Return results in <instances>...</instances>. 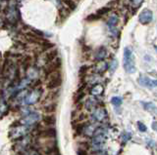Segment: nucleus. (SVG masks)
<instances>
[{"label":"nucleus","instance_id":"obj_22","mask_svg":"<svg viewBox=\"0 0 157 155\" xmlns=\"http://www.w3.org/2000/svg\"><path fill=\"white\" fill-rule=\"evenodd\" d=\"M63 3L65 4L66 8L68 7L70 10H72V11H74V10L76 9L77 5L76 3L74 2V0H63Z\"/></svg>","mask_w":157,"mask_h":155},{"label":"nucleus","instance_id":"obj_2","mask_svg":"<svg viewBox=\"0 0 157 155\" xmlns=\"http://www.w3.org/2000/svg\"><path fill=\"white\" fill-rule=\"evenodd\" d=\"M123 65L126 72L132 74L136 71V65H135V58L132 49L130 47H126L124 50V59H123Z\"/></svg>","mask_w":157,"mask_h":155},{"label":"nucleus","instance_id":"obj_9","mask_svg":"<svg viewBox=\"0 0 157 155\" xmlns=\"http://www.w3.org/2000/svg\"><path fill=\"white\" fill-rule=\"evenodd\" d=\"M31 138L28 137V136H25L24 138H22V139H20L17 140V143H16V150L20 151V153L24 152V151L29 149V147H31Z\"/></svg>","mask_w":157,"mask_h":155},{"label":"nucleus","instance_id":"obj_1","mask_svg":"<svg viewBox=\"0 0 157 155\" xmlns=\"http://www.w3.org/2000/svg\"><path fill=\"white\" fill-rule=\"evenodd\" d=\"M106 136H107V131L105 128H103L102 126H97L91 137L92 148L95 152L103 150V143H105Z\"/></svg>","mask_w":157,"mask_h":155},{"label":"nucleus","instance_id":"obj_6","mask_svg":"<svg viewBox=\"0 0 157 155\" xmlns=\"http://www.w3.org/2000/svg\"><path fill=\"white\" fill-rule=\"evenodd\" d=\"M41 116L38 112H35V111H32L31 113H29L28 115L24 116L20 121L21 125H25V126H29V127H32L33 125H35L36 123L41 120Z\"/></svg>","mask_w":157,"mask_h":155},{"label":"nucleus","instance_id":"obj_12","mask_svg":"<svg viewBox=\"0 0 157 155\" xmlns=\"http://www.w3.org/2000/svg\"><path fill=\"white\" fill-rule=\"evenodd\" d=\"M118 23H119L118 15H116V14L110 15V17L108 18V21H107V25L110 29V31H111L112 34H114V35H116L117 32H118L116 29V26H117V25H118Z\"/></svg>","mask_w":157,"mask_h":155},{"label":"nucleus","instance_id":"obj_8","mask_svg":"<svg viewBox=\"0 0 157 155\" xmlns=\"http://www.w3.org/2000/svg\"><path fill=\"white\" fill-rule=\"evenodd\" d=\"M61 82H62L61 75H60L58 70H55V71L49 73L48 83H47V86L49 88H57V87L60 86Z\"/></svg>","mask_w":157,"mask_h":155},{"label":"nucleus","instance_id":"obj_28","mask_svg":"<svg viewBox=\"0 0 157 155\" xmlns=\"http://www.w3.org/2000/svg\"><path fill=\"white\" fill-rule=\"evenodd\" d=\"M122 102H123V100H122V98H120V97H113L111 99V103L114 104V106H121Z\"/></svg>","mask_w":157,"mask_h":155},{"label":"nucleus","instance_id":"obj_30","mask_svg":"<svg viewBox=\"0 0 157 155\" xmlns=\"http://www.w3.org/2000/svg\"><path fill=\"white\" fill-rule=\"evenodd\" d=\"M98 19H100V17H98L96 14H91L86 18L88 21H95V20H98Z\"/></svg>","mask_w":157,"mask_h":155},{"label":"nucleus","instance_id":"obj_20","mask_svg":"<svg viewBox=\"0 0 157 155\" xmlns=\"http://www.w3.org/2000/svg\"><path fill=\"white\" fill-rule=\"evenodd\" d=\"M86 79H88L86 80V83L91 84V85H95V84H99L100 80H101V76H100L99 74L93 73V74H91V75H88Z\"/></svg>","mask_w":157,"mask_h":155},{"label":"nucleus","instance_id":"obj_31","mask_svg":"<svg viewBox=\"0 0 157 155\" xmlns=\"http://www.w3.org/2000/svg\"><path fill=\"white\" fill-rule=\"evenodd\" d=\"M138 125H139V129L141 132H145V131L147 130V129H146V126L143 123H142V122H139Z\"/></svg>","mask_w":157,"mask_h":155},{"label":"nucleus","instance_id":"obj_17","mask_svg":"<svg viewBox=\"0 0 157 155\" xmlns=\"http://www.w3.org/2000/svg\"><path fill=\"white\" fill-rule=\"evenodd\" d=\"M8 111V106L5 102V96L4 94H0V119L7 113Z\"/></svg>","mask_w":157,"mask_h":155},{"label":"nucleus","instance_id":"obj_10","mask_svg":"<svg viewBox=\"0 0 157 155\" xmlns=\"http://www.w3.org/2000/svg\"><path fill=\"white\" fill-rule=\"evenodd\" d=\"M97 128V125L95 123H88L85 124V125H81V130H80V134H83L86 137L91 138L92 134L94 132V130Z\"/></svg>","mask_w":157,"mask_h":155},{"label":"nucleus","instance_id":"obj_25","mask_svg":"<svg viewBox=\"0 0 157 155\" xmlns=\"http://www.w3.org/2000/svg\"><path fill=\"white\" fill-rule=\"evenodd\" d=\"M117 66H118V62H117V60L113 59L111 60V63H110V65H108V68L110 69V72H114Z\"/></svg>","mask_w":157,"mask_h":155},{"label":"nucleus","instance_id":"obj_29","mask_svg":"<svg viewBox=\"0 0 157 155\" xmlns=\"http://www.w3.org/2000/svg\"><path fill=\"white\" fill-rule=\"evenodd\" d=\"M59 15L62 17H64V19L65 18H67L69 15H70V10H68V8H66V7H64V8H61L60 9V11H59Z\"/></svg>","mask_w":157,"mask_h":155},{"label":"nucleus","instance_id":"obj_13","mask_svg":"<svg viewBox=\"0 0 157 155\" xmlns=\"http://www.w3.org/2000/svg\"><path fill=\"white\" fill-rule=\"evenodd\" d=\"M139 84L142 85L143 87H146V88H149V89H152V88H155L156 87V80H153L149 77L145 76V75H142L141 77L139 78Z\"/></svg>","mask_w":157,"mask_h":155},{"label":"nucleus","instance_id":"obj_19","mask_svg":"<svg viewBox=\"0 0 157 155\" xmlns=\"http://www.w3.org/2000/svg\"><path fill=\"white\" fill-rule=\"evenodd\" d=\"M97 106V100H96L94 98H89L86 100L85 103V108L86 110H89V111H92L95 107Z\"/></svg>","mask_w":157,"mask_h":155},{"label":"nucleus","instance_id":"obj_11","mask_svg":"<svg viewBox=\"0 0 157 155\" xmlns=\"http://www.w3.org/2000/svg\"><path fill=\"white\" fill-rule=\"evenodd\" d=\"M152 18H153L152 11H150L148 9H144L141 14H139V21L142 25H148V23L152 21Z\"/></svg>","mask_w":157,"mask_h":155},{"label":"nucleus","instance_id":"obj_16","mask_svg":"<svg viewBox=\"0 0 157 155\" xmlns=\"http://www.w3.org/2000/svg\"><path fill=\"white\" fill-rule=\"evenodd\" d=\"M107 55H108L107 49H106L105 47L101 46L95 51L94 59H95V60H97V62H101V60H104V59L107 57Z\"/></svg>","mask_w":157,"mask_h":155},{"label":"nucleus","instance_id":"obj_14","mask_svg":"<svg viewBox=\"0 0 157 155\" xmlns=\"http://www.w3.org/2000/svg\"><path fill=\"white\" fill-rule=\"evenodd\" d=\"M27 71V78H29L31 81H35V80H38L39 77V69L36 66L33 65H29L28 68L26 69Z\"/></svg>","mask_w":157,"mask_h":155},{"label":"nucleus","instance_id":"obj_33","mask_svg":"<svg viewBox=\"0 0 157 155\" xmlns=\"http://www.w3.org/2000/svg\"><path fill=\"white\" fill-rule=\"evenodd\" d=\"M115 1H120V0H115Z\"/></svg>","mask_w":157,"mask_h":155},{"label":"nucleus","instance_id":"obj_21","mask_svg":"<svg viewBox=\"0 0 157 155\" xmlns=\"http://www.w3.org/2000/svg\"><path fill=\"white\" fill-rule=\"evenodd\" d=\"M43 121H44V123L46 124V125H54L55 123V117L53 115H50V114H48V115H45L44 117H43Z\"/></svg>","mask_w":157,"mask_h":155},{"label":"nucleus","instance_id":"obj_5","mask_svg":"<svg viewBox=\"0 0 157 155\" xmlns=\"http://www.w3.org/2000/svg\"><path fill=\"white\" fill-rule=\"evenodd\" d=\"M5 15H6L7 21L10 23H12V25H14V23H16L19 21L20 14L16 8V5L14 4V2H11L7 6V9H6V11H5Z\"/></svg>","mask_w":157,"mask_h":155},{"label":"nucleus","instance_id":"obj_23","mask_svg":"<svg viewBox=\"0 0 157 155\" xmlns=\"http://www.w3.org/2000/svg\"><path fill=\"white\" fill-rule=\"evenodd\" d=\"M131 1V4L133 6V11H136V9H139V7H141V5L142 4L143 0H130Z\"/></svg>","mask_w":157,"mask_h":155},{"label":"nucleus","instance_id":"obj_32","mask_svg":"<svg viewBox=\"0 0 157 155\" xmlns=\"http://www.w3.org/2000/svg\"><path fill=\"white\" fill-rule=\"evenodd\" d=\"M152 129L153 130H156V122H155V121L152 123Z\"/></svg>","mask_w":157,"mask_h":155},{"label":"nucleus","instance_id":"obj_26","mask_svg":"<svg viewBox=\"0 0 157 155\" xmlns=\"http://www.w3.org/2000/svg\"><path fill=\"white\" fill-rule=\"evenodd\" d=\"M142 106L144 107V109L147 111H154L155 110V106L152 103H142Z\"/></svg>","mask_w":157,"mask_h":155},{"label":"nucleus","instance_id":"obj_15","mask_svg":"<svg viewBox=\"0 0 157 155\" xmlns=\"http://www.w3.org/2000/svg\"><path fill=\"white\" fill-rule=\"evenodd\" d=\"M108 69V63L104 62V60H101V62H97L93 66V71L96 74H101L104 73L106 70Z\"/></svg>","mask_w":157,"mask_h":155},{"label":"nucleus","instance_id":"obj_4","mask_svg":"<svg viewBox=\"0 0 157 155\" xmlns=\"http://www.w3.org/2000/svg\"><path fill=\"white\" fill-rule=\"evenodd\" d=\"M32 130V127L25 126V125H20L13 127L9 132V136L12 140H20L22 138H24L25 136L29 134V131Z\"/></svg>","mask_w":157,"mask_h":155},{"label":"nucleus","instance_id":"obj_24","mask_svg":"<svg viewBox=\"0 0 157 155\" xmlns=\"http://www.w3.org/2000/svg\"><path fill=\"white\" fill-rule=\"evenodd\" d=\"M110 10H111V8H110V7H103L101 9H99L98 11L96 12V15L101 18L102 16H104V15L107 14V13H109Z\"/></svg>","mask_w":157,"mask_h":155},{"label":"nucleus","instance_id":"obj_3","mask_svg":"<svg viewBox=\"0 0 157 155\" xmlns=\"http://www.w3.org/2000/svg\"><path fill=\"white\" fill-rule=\"evenodd\" d=\"M41 94H42V90L41 88H38V87H36V88H33L32 91H29L28 95L26 96L24 100L22 102V104L26 106L35 104L39 100H41Z\"/></svg>","mask_w":157,"mask_h":155},{"label":"nucleus","instance_id":"obj_18","mask_svg":"<svg viewBox=\"0 0 157 155\" xmlns=\"http://www.w3.org/2000/svg\"><path fill=\"white\" fill-rule=\"evenodd\" d=\"M103 92H104V87L100 84H95V85H92V87L89 90V93L93 97H97V96H101Z\"/></svg>","mask_w":157,"mask_h":155},{"label":"nucleus","instance_id":"obj_7","mask_svg":"<svg viewBox=\"0 0 157 155\" xmlns=\"http://www.w3.org/2000/svg\"><path fill=\"white\" fill-rule=\"evenodd\" d=\"M91 118L94 123L95 122L96 123L102 122L103 120L107 118V112H106V109L102 106H96L95 108L92 110Z\"/></svg>","mask_w":157,"mask_h":155},{"label":"nucleus","instance_id":"obj_27","mask_svg":"<svg viewBox=\"0 0 157 155\" xmlns=\"http://www.w3.org/2000/svg\"><path fill=\"white\" fill-rule=\"evenodd\" d=\"M20 155H41V154L39 153L38 151H36L35 149H31V148H29V149L24 151V152L20 153Z\"/></svg>","mask_w":157,"mask_h":155}]
</instances>
